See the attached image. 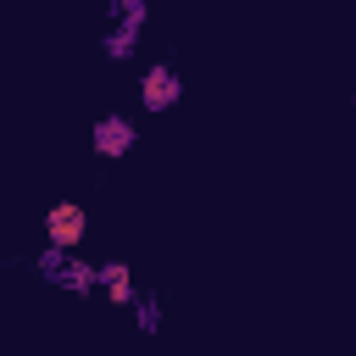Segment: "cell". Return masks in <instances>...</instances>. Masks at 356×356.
Segmentation results:
<instances>
[{
    "label": "cell",
    "instance_id": "cell-3",
    "mask_svg": "<svg viewBox=\"0 0 356 356\" xmlns=\"http://www.w3.org/2000/svg\"><path fill=\"white\" fill-rule=\"evenodd\" d=\"M128 145H134V122L128 117H100L95 122V150L100 156H122Z\"/></svg>",
    "mask_w": 356,
    "mask_h": 356
},
{
    "label": "cell",
    "instance_id": "cell-1",
    "mask_svg": "<svg viewBox=\"0 0 356 356\" xmlns=\"http://www.w3.org/2000/svg\"><path fill=\"white\" fill-rule=\"evenodd\" d=\"M50 245L61 250V245H78V234H83V206H72V200H61V206H50Z\"/></svg>",
    "mask_w": 356,
    "mask_h": 356
},
{
    "label": "cell",
    "instance_id": "cell-2",
    "mask_svg": "<svg viewBox=\"0 0 356 356\" xmlns=\"http://www.w3.org/2000/svg\"><path fill=\"white\" fill-rule=\"evenodd\" d=\"M178 89H184V83H178L172 67H150V72H145V106H150V111H167V106L178 100Z\"/></svg>",
    "mask_w": 356,
    "mask_h": 356
},
{
    "label": "cell",
    "instance_id": "cell-4",
    "mask_svg": "<svg viewBox=\"0 0 356 356\" xmlns=\"http://www.w3.org/2000/svg\"><path fill=\"white\" fill-rule=\"evenodd\" d=\"M106 284H111V295H117V300H128V295H134V289H128V273H122L117 261L106 267Z\"/></svg>",
    "mask_w": 356,
    "mask_h": 356
}]
</instances>
